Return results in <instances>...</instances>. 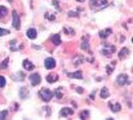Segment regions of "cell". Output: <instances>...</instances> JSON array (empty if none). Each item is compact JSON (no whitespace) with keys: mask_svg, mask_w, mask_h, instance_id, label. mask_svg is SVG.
<instances>
[{"mask_svg":"<svg viewBox=\"0 0 133 120\" xmlns=\"http://www.w3.org/2000/svg\"><path fill=\"white\" fill-rule=\"evenodd\" d=\"M9 34V30H5V29H0V36L3 35H8Z\"/></svg>","mask_w":133,"mask_h":120,"instance_id":"32","label":"cell"},{"mask_svg":"<svg viewBox=\"0 0 133 120\" xmlns=\"http://www.w3.org/2000/svg\"><path fill=\"white\" fill-rule=\"evenodd\" d=\"M111 29H106V30H101L100 31V38L101 39H106L109 35H111Z\"/></svg>","mask_w":133,"mask_h":120,"instance_id":"11","label":"cell"},{"mask_svg":"<svg viewBox=\"0 0 133 120\" xmlns=\"http://www.w3.org/2000/svg\"><path fill=\"white\" fill-rule=\"evenodd\" d=\"M112 72V67L111 66H107V74H111Z\"/></svg>","mask_w":133,"mask_h":120,"instance_id":"36","label":"cell"},{"mask_svg":"<svg viewBox=\"0 0 133 120\" xmlns=\"http://www.w3.org/2000/svg\"><path fill=\"white\" fill-rule=\"evenodd\" d=\"M89 118V111H81L80 112V119H88Z\"/></svg>","mask_w":133,"mask_h":120,"instance_id":"27","label":"cell"},{"mask_svg":"<svg viewBox=\"0 0 133 120\" xmlns=\"http://www.w3.org/2000/svg\"><path fill=\"white\" fill-rule=\"evenodd\" d=\"M128 48H123L122 50H120V53H119V57H120V59H124L127 56H128Z\"/></svg>","mask_w":133,"mask_h":120,"instance_id":"17","label":"cell"},{"mask_svg":"<svg viewBox=\"0 0 133 120\" xmlns=\"http://www.w3.org/2000/svg\"><path fill=\"white\" fill-rule=\"evenodd\" d=\"M52 41H53L56 45H59V44H61V38H59V35H57V34L53 35V36H52Z\"/></svg>","mask_w":133,"mask_h":120,"instance_id":"19","label":"cell"},{"mask_svg":"<svg viewBox=\"0 0 133 120\" xmlns=\"http://www.w3.org/2000/svg\"><path fill=\"white\" fill-rule=\"evenodd\" d=\"M13 79H14V80H23L25 79V75H23V74H22V72H18V74H16V75H13Z\"/></svg>","mask_w":133,"mask_h":120,"instance_id":"20","label":"cell"},{"mask_svg":"<svg viewBox=\"0 0 133 120\" xmlns=\"http://www.w3.org/2000/svg\"><path fill=\"white\" fill-rule=\"evenodd\" d=\"M63 31H65L67 35H74V34H75L74 29H70V27H67V26H65V27H63Z\"/></svg>","mask_w":133,"mask_h":120,"instance_id":"25","label":"cell"},{"mask_svg":"<svg viewBox=\"0 0 133 120\" xmlns=\"http://www.w3.org/2000/svg\"><path fill=\"white\" fill-rule=\"evenodd\" d=\"M76 92H78V93H79V94H81V93H84V89L83 88H80V87H76Z\"/></svg>","mask_w":133,"mask_h":120,"instance_id":"34","label":"cell"},{"mask_svg":"<svg viewBox=\"0 0 133 120\" xmlns=\"http://www.w3.org/2000/svg\"><path fill=\"white\" fill-rule=\"evenodd\" d=\"M68 16H70V17H78V12H72V11H70V12H68Z\"/></svg>","mask_w":133,"mask_h":120,"instance_id":"33","label":"cell"},{"mask_svg":"<svg viewBox=\"0 0 133 120\" xmlns=\"http://www.w3.org/2000/svg\"><path fill=\"white\" fill-rule=\"evenodd\" d=\"M5 87V77L4 76H0V88Z\"/></svg>","mask_w":133,"mask_h":120,"instance_id":"30","label":"cell"},{"mask_svg":"<svg viewBox=\"0 0 133 120\" xmlns=\"http://www.w3.org/2000/svg\"><path fill=\"white\" fill-rule=\"evenodd\" d=\"M45 20H48V21H54L56 20V14H52V13H45Z\"/></svg>","mask_w":133,"mask_h":120,"instance_id":"24","label":"cell"},{"mask_svg":"<svg viewBox=\"0 0 133 120\" xmlns=\"http://www.w3.org/2000/svg\"><path fill=\"white\" fill-rule=\"evenodd\" d=\"M30 81H31V85L35 87V85H39L40 81H42V77H40L39 74H33L30 76Z\"/></svg>","mask_w":133,"mask_h":120,"instance_id":"4","label":"cell"},{"mask_svg":"<svg viewBox=\"0 0 133 120\" xmlns=\"http://www.w3.org/2000/svg\"><path fill=\"white\" fill-rule=\"evenodd\" d=\"M45 110H47V116H49V114H50V110H49V107H44Z\"/></svg>","mask_w":133,"mask_h":120,"instance_id":"37","label":"cell"},{"mask_svg":"<svg viewBox=\"0 0 133 120\" xmlns=\"http://www.w3.org/2000/svg\"><path fill=\"white\" fill-rule=\"evenodd\" d=\"M100 94H101V98H107V97L110 96V92L107 90V88H102Z\"/></svg>","mask_w":133,"mask_h":120,"instance_id":"18","label":"cell"},{"mask_svg":"<svg viewBox=\"0 0 133 120\" xmlns=\"http://www.w3.org/2000/svg\"><path fill=\"white\" fill-rule=\"evenodd\" d=\"M26 35H27L29 39H36V30L35 29H29L26 32Z\"/></svg>","mask_w":133,"mask_h":120,"instance_id":"13","label":"cell"},{"mask_svg":"<svg viewBox=\"0 0 133 120\" xmlns=\"http://www.w3.org/2000/svg\"><path fill=\"white\" fill-rule=\"evenodd\" d=\"M22 65H23V67H25V70H26V71H31V70L34 68V63H33V62H30L29 59H25Z\"/></svg>","mask_w":133,"mask_h":120,"instance_id":"12","label":"cell"},{"mask_svg":"<svg viewBox=\"0 0 133 120\" xmlns=\"http://www.w3.org/2000/svg\"><path fill=\"white\" fill-rule=\"evenodd\" d=\"M39 96H40V98H42L43 101H45V102H49L50 99L53 98V92L52 90H49V89H47V88H43L42 90L39 92Z\"/></svg>","mask_w":133,"mask_h":120,"instance_id":"1","label":"cell"},{"mask_svg":"<svg viewBox=\"0 0 133 120\" xmlns=\"http://www.w3.org/2000/svg\"><path fill=\"white\" fill-rule=\"evenodd\" d=\"M22 45H18V47H16V40H12L11 41V50H18L21 49Z\"/></svg>","mask_w":133,"mask_h":120,"instance_id":"23","label":"cell"},{"mask_svg":"<svg viewBox=\"0 0 133 120\" xmlns=\"http://www.w3.org/2000/svg\"><path fill=\"white\" fill-rule=\"evenodd\" d=\"M8 1H9V3H12V1H13V0H8Z\"/></svg>","mask_w":133,"mask_h":120,"instance_id":"39","label":"cell"},{"mask_svg":"<svg viewBox=\"0 0 133 120\" xmlns=\"http://www.w3.org/2000/svg\"><path fill=\"white\" fill-rule=\"evenodd\" d=\"M83 61H84V57L78 56V57H76V59H75V65H79V63H81Z\"/></svg>","mask_w":133,"mask_h":120,"instance_id":"29","label":"cell"},{"mask_svg":"<svg viewBox=\"0 0 133 120\" xmlns=\"http://www.w3.org/2000/svg\"><path fill=\"white\" fill-rule=\"evenodd\" d=\"M116 83H118V85H125L129 83V79H128V76L124 75V74H122V75H119L116 77Z\"/></svg>","mask_w":133,"mask_h":120,"instance_id":"5","label":"cell"},{"mask_svg":"<svg viewBox=\"0 0 133 120\" xmlns=\"http://www.w3.org/2000/svg\"><path fill=\"white\" fill-rule=\"evenodd\" d=\"M81 49L85 50V52H90V49H89V44H88V36H84L83 38V41H81Z\"/></svg>","mask_w":133,"mask_h":120,"instance_id":"10","label":"cell"},{"mask_svg":"<svg viewBox=\"0 0 133 120\" xmlns=\"http://www.w3.org/2000/svg\"><path fill=\"white\" fill-rule=\"evenodd\" d=\"M59 115L63 118H66V116H70V115H74V109H68V107H65V109H62L61 111H59Z\"/></svg>","mask_w":133,"mask_h":120,"instance_id":"8","label":"cell"},{"mask_svg":"<svg viewBox=\"0 0 133 120\" xmlns=\"http://www.w3.org/2000/svg\"><path fill=\"white\" fill-rule=\"evenodd\" d=\"M53 5H54V8H56L57 9V11H59V9H61V8H59V1H58V0H53Z\"/></svg>","mask_w":133,"mask_h":120,"instance_id":"31","label":"cell"},{"mask_svg":"<svg viewBox=\"0 0 133 120\" xmlns=\"http://www.w3.org/2000/svg\"><path fill=\"white\" fill-rule=\"evenodd\" d=\"M20 97L21 98H23V99H26V98H29V96H30V93H29V89L26 88V87H22V88L20 89Z\"/></svg>","mask_w":133,"mask_h":120,"instance_id":"9","label":"cell"},{"mask_svg":"<svg viewBox=\"0 0 133 120\" xmlns=\"http://www.w3.org/2000/svg\"><path fill=\"white\" fill-rule=\"evenodd\" d=\"M76 1H79V3H84L85 0H76Z\"/></svg>","mask_w":133,"mask_h":120,"instance_id":"38","label":"cell"},{"mask_svg":"<svg viewBox=\"0 0 133 120\" xmlns=\"http://www.w3.org/2000/svg\"><path fill=\"white\" fill-rule=\"evenodd\" d=\"M114 52H115V47H114V45H107V47H105V49L101 50V53L105 54V56H107V57H110Z\"/></svg>","mask_w":133,"mask_h":120,"instance_id":"7","label":"cell"},{"mask_svg":"<svg viewBox=\"0 0 133 120\" xmlns=\"http://www.w3.org/2000/svg\"><path fill=\"white\" fill-rule=\"evenodd\" d=\"M8 63H9V58L7 57L4 61L0 63V68H3V70H5V68H8Z\"/></svg>","mask_w":133,"mask_h":120,"instance_id":"21","label":"cell"},{"mask_svg":"<svg viewBox=\"0 0 133 120\" xmlns=\"http://www.w3.org/2000/svg\"><path fill=\"white\" fill-rule=\"evenodd\" d=\"M62 89H63V88H62V87H59V88H58V89H57L56 92H54V93H53V94H54V96H56V97H57V98H62Z\"/></svg>","mask_w":133,"mask_h":120,"instance_id":"26","label":"cell"},{"mask_svg":"<svg viewBox=\"0 0 133 120\" xmlns=\"http://www.w3.org/2000/svg\"><path fill=\"white\" fill-rule=\"evenodd\" d=\"M58 80V76L56 75V74H49V75L47 76V81L48 83H56Z\"/></svg>","mask_w":133,"mask_h":120,"instance_id":"15","label":"cell"},{"mask_svg":"<svg viewBox=\"0 0 133 120\" xmlns=\"http://www.w3.org/2000/svg\"><path fill=\"white\" fill-rule=\"evenodd\" d=\"M109 106L111 107V111H112V112H119V111H120V109H122L119 103H111V102H110Z\"/></svg>","mask_w":133,"mask_h":120,"instance_id":"14","label":"cell"},{"mask_svg":"<svg viewBox=\"0 0 133 120\" xmlns=\"http://www.w3.org/2000/svg\"><path fill=\"white\" fill-rule=\"evenodd\" d=\"M107 4V0H90V8L93 11H100L106 7Z\"/></svg>","mask_w":133,"mask_h":120,"instance_id":"2","label":"cell"},{"mask_svg":"<svg viewBox=\"0 0 133 120\" xmlns=\"http://www.w3.org/2000/svg\"><path fill=\"white\" fill-rule=\"evenodd\" d=\"M44 65H45V68H48V70H52V68L56 67V61H54L53 58H45V61H44Z\"/></svg>","mask_w":133,"mask_h":120,"instance_id":"6","label":"cell"},{"mask_svg":"<svg viewBox=\"0 0 133 120\" xmlns=\"http://www.w3.org/2000/svg\"><path fill=\"white\" fill-rule=\"evenodd\" d=\"M12 17H13V26H14V29L16 30H20V27H21V22H20V16H18V13L16 11H13L12 13Z\"/></svg>","mask_w":133,"mask_h":120,"instance_id":"3","label":"cell"},{"mask_svg":"<svg viewBox=\"0 0 133 120\" xmlns=\"http://www.w3.org/2000/svg\"><path fill=\"white\" fill-rule=\"evenodd\" d=\"M8 116V111L7 110H4V111H0V120L1 119H5Z\"/></svg>","mask_w":133,"mask_h":120,"instance_id":"28","label":"cell"},{"mask_svg":"<svg viewBox=\"0 0 133 120\" xmlns=\"http://www.w3.org/2000/svg\"><path fill=\"white\" fill-rule=\"evenodd\" d=\"M68 76H70V77H74V79H83V72L79 70V71H76V72H74V74H68Z\"/></svg>","mask_w":133,"mask_h":120,"instance_id":"16","label":"cell"},{"mask_svg":"<svg viewBox=\"0 0 133 120\" xmlns=\"http://www.w3.org/2000/svg\"><path fill=\"white\" fill-rule=\"evenodd\" d=\"M8 14V9L5 8V7H0V18H1V17H5Z\"/></svg>","mask_w":133,"mask_h":120,"instance_id":"22","label":"cell"},{"mask_svg":"<svg viewBox=\"0 0 133 120\" xmlns=\"http://www.w3.org/2000/svg\"><path fill=\"white\" fill-rule=\"evenodd\" d=\"M94 96H96V90H94V92H92V93H90L89 98H90V99H94Z\"/></svg>","mask_w":133,"mask_h":120,"instance_id":"35","label":"cell"}]
</instances>
